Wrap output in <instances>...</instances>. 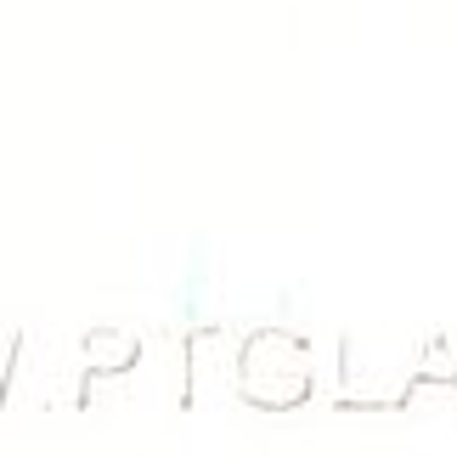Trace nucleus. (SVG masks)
Here are the masks:
<instances>
[]
</instances>
